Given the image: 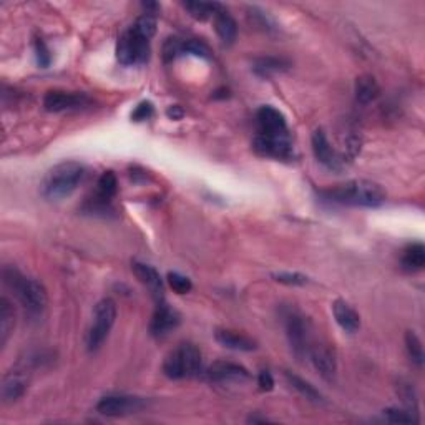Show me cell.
<instances>
[{"label":"cell","instance_id":"1","mask_svg":"<svg viewBox=\"0 0 425 425\" xmlns=\"http://www.w3.org/2000/svg\"><path fill=\"white\" fill-rule=\"evenodd\" d=\"M325 200L349 206L377 208L386 203L387 194L379 183L370 180H352L332 189L321 191Z\"/></svg>","mask_w":425,"mask_h":425},{"label":"cell","instance_id":"2","mask_svg":"<svg viewBox=\"0 0 425 425\" xmlns=\"http://www.w3.org/2000/svg\"><path fill=\"white\" fill-rule=\"evenodd\" d=\"M85 178V166L79 161H63L53 166L42 183V194L57 201L70 196Z\"/></svg>","mask_w":425,"mask_h":425},{"label":"cell","instance_id":"3","mask_svg":"<svg viewBox=\"0 0 425 425\" xmlns=\"http://www.w3.org/2000/svg\"><path fill=\"white\" fill-rule=\"evenodd\" d=\"M4 283L12 289L20 304L30 314H40L47 307L48 296L47 289L40 281L34 278H25L13 268L4 269Z\"/></svg>","mask_w":425,"mask_h":425},{"label":"cell","instance_id":"4","mask_svg":"<svg viewBox=\"0 0 425 425\" xmlns=\"http://www.w3.org/2000/svg\"><path fill=\"white\" fill-rule=\"evenodd\" d=\"M201 352L191 342H183L176 346L163 360V372L168 379L194 377L201 372Z\"/></svg>","mask_w":425,"mask_h":425},{"label":"cell","instance_id":"5","mask_svg":"<svg viewBox=\"0 0 425 425\" xmlns=\"http://www.w3.org/2000/svg\"><path fill=\"white\" fill-rule=\"evenodd\" d=\"M150 40L142 37L132 27L123 32L116 42V58L125 67L143 65L150 58Z\"/></svg>","mask_w":425,"mask_h":425},{"label":"cell","instance_id":"6","mask_svg":"<svg viewBox=\"0 0 425 425\" xmlns=\"http://www.w3.org/2000/svg\"><path fill=\"white\" fill-rule=\"evenodd\" d=\"M116 319V304L110 297L98 301L93 311V324L90 328L87 344L90 351H97L110 334Z\"/></svg>","mask_w":425,"mask_h":425},{"label":"cell","instance_id":"7","mask_svg":"<svg viewBox=\"0 0 425 425\" xmlns=\"http://www.w3.org/2000/svg\"><path fill=\"white\" fill-rule=\"evenodd\" d=\"M284 325H286V336L294 354L299 359L307 356L311 347V336H309V323L301 313L291 311L284 316Z\"/></svg>","mask_w":425,"mask_h":425},{"label":"cell","instance_id":"8","mask_svg":"<svg viewBox=\"0 0 425 425\" xmlns=\"http://www.w3.org/2000/svg\"><path fill=\"white\" fill-rule=\"evenodd\" d=\"M148 402L143 397L113 394L100 399L97 404V412L107 417H121V415L137 414L147 407Z\"/></svg>","mask_w":425,"mask_h":425},{"label":"cell","instance_id":"9","mask_svg":"<svg viewBox=\"0 0 425 425\" xmlns=\"http://www.w3.org/2000/svg\"><path fill=\"white\" fill-rule=\"evenodd\" d=\"M252 148L259 156L274 158V160H291L294 156L292 144L289 137H264L257 135L252 142Z\"/></svg>","mask_w":425,"mask_h":425},{"label":"cell","instance_id":"10","mask_svg":"<svg viewBox=\"0 0 425 425\" xmlns=\"http://www.w3.org/2000/svg\"><path fill=\"white\" fill-rule=\"evenodd\" d=\"M257 132L264 137H289L288 123L284 115L274 107L264 105L256 112Z\"/></svg>","mask_w":425,"mask_h":425},{"label":"cell","instance_id":"11","mask_svg":"<svg viewBox=\"0 0 425 425\" xmlns=\"http://www.w3.org/2000/svg\"><path fill=\"white\" fill-rule=\"evenodd\" d=\"M90 98L85 93H72V92H60V90H52L45 95L43 107L47 112H69L79 110V108L87 107Z\"/></svg>","mask_w":425,"mask_h":425},{"label":"cell","instance_id":"12","mask_svg":"<svg viewBox=\"0 0 425 425\" xmlns=\"http://www.w3.org/2000/svg\"><path fill=\"white\" fill-rule=\"evenodd\" d=\"M307 356L311 357V363L325 381H332L337 372V360L331 347L328 344H311Z\"/></svg>","mask_w":425,"mask_h":425},{"label":"cell","instance_id":"13","mask_svg":"<svg viewBox=\"0 0 425 425\" xmlns=\"http://www.w3.org/2000/svg\"><path fill=\"white\" fill-rule=\"evenodd\" d=\"M311 144H313V151L316 160H318L321 165L328 166L329 170H339L342 166V160L341 155L334 150L332 144L329 143L328 137L323 130H316L313 133V138H311Z\"/></svg>","mask_w":425,"mask_h":425},{"label":"cell","instance_id":"14","mask_svg":"<svg viewBox=\"0 0 425 425\" xmlns=\"http://www.w3.org/2000/svg\"><path fill=\"white\" fill-rule=\"evenodd\" d=\"M180 314L168 304H158L150 323V332L155 337H163L180 325Z\"/></svg>","mask_w":425,"mask_h":425},{"label":"cell","instance_id":"15","mask_svg":"<svg viewBox=\"0 0 425 425\" xmlns=\"http://www.w3.org/2000/svg\"><path fill=\"white\" fill-rule=\"evenodd\" d=\"M27 387H29V377H27L25 370H11L2 379V389H0L2 400L6 404H12L25 394Z\"/></svg>","mask_w":425,"mask_h":425},{"label":"cell","instance_id":"16","mask_svg":"<svg viewBox=\"0 0 425 425\" xmlns=\"http://www.w3.org/2000/svg\"><path fill=\"white\" fill-rule=\"evenodd\" d=\"M208 379L212 382H231V381H246L250 379V372L243 365L234 363H215L208 369Z\"/></svg>","mask_w":425,"mask_h":425},{"label":"cell","instance_id":"17","mask_svg":"<svg viewBox=\"0 0 425 425\" xmlns=\"http://www.w3.org/2000/svg\"><path fill=\"white\" fill-rule=\"evenodd\" d=\"M132 269L135 276L138 278V281L143 284V286L148 288V291L151 292V296L155 297V299L161 301L163 299V292H165V288H163V279L158 271L153 268L150 264H144V263H138V261H135L132 264Z\"/></svg>","mask_w":425,"mask_h":425},{"label":"cell","instance_id":"18","mask_svg":"<svg viewBox=\"0 0 425 425\" xmlns=\"http://www.w3.org/2000/svg\"><path fill=\"white\" fill-rule=\"evenodd\" d=\"M332 314H334V318H336V323L341 325L346 332L354 334L359 331L360 316L354 309V307L349 304V302H346L344 299L334 301Z\"/></svg>","mask_w":425,"mask_h":425},{"label":"cell","instance_id":"19","mask_svg":"<svg viewBox=\"0 0 425 425\" xmlns=\"http://www.w3.org/2000/svg\"><path fill=\"white\" fill-rule=\"evenodd\" d=\"M215 337L221 346L228 347V349L243 352L256 349V342L252 341L251 337L244 336V334H239L236 331H229V329H218V331L215 332Z\"/></svg>","mask_w":425,"mask_h":425},{"label":"cell","instance_id":"20","mask_svg":"<svg viewBox=\"0 0 425 425\" xmlns=\"http://www.w3.org/2000/svg\"><path fill=\"white\" fill-rule=\"evenodd\" d=\"M215 30L218 34V37L221 39V42L226 45L234 43L238 35V25L236 20L229 15L228 11H224L223 7L220 8L218 12L215 13Z\"/></svg>","mask_w":425,"mask_h":425},{"label":"cell","instance_id":"21","mask_svg":"<svg viewBox=\"0 0 425 425\" xmlns=\"http://www.w3.org/2000/svg\"><path fill=\"white\" fill-rule=\"evenodd\" d=\"M402 269L405 273H419L425 266V248L422 243L409 244L402 252Z\"/></svg>","mask_w":425,"mask_h":425},{"label":"cell","instance_id":"22","mask_svg":"<svg viewBox=\"0 0 425 425\" xmlns=\"http://www.w3.org/2000/svg\"><path fill=\"white\" fill-rule=\"evenodd\" d=\"M288 69L289 62L279 57H259L252 63V70H255V74L261 76V79H269V76L281 74V72Z\"/></svg>","mask_w":425,"mask_h":425},{"label":"cell","instance_id":"23","mask_svg":"<svg viewBox=\"0 0 425 425\" xmlns=\"http://www.w3.org/2000/svg\"><path fill=\"white\" fill-rule=\"evenodd\" d=\"M15 325V311L7 297H0V346H6Z\"/></svg>","mask_w":425,"mask_h":425},{"label":"cell","instance_id":"24","mask_svg":"<svg viewBox=\"0 0 425 425\" xmlns=\"http://www.w3.org/2000/svg\"><path fill=\"white\" fill-rule=\"evenodd\" d=\"M379 93H381V88L372 75H363L356 80V98L363 105L374 102Z\"/></svg>","mask_w":425,"mask_h":425},{"label":"cell","instance_id":"25","mask_svg":"<svg viewBox=\"0 0 425 425\" xmlns=\"http://www.w3.org/2000/svg\"><path fill=\"white\" fill-rule=\"evenodd\" d=\"M286 379H288L289 386H291L294 391L299 392L304 399L313 400V402H323V394H321L313 384L307 382L306 379H302V377H299V375H296L292 372H286Z\"/></svg>","mask_w":425,"mask_h":425},{"label":"cell","instance_id":"26","mask_svg":"<svg viewBox=\"0 0 425 425\" xmlns=\"http://www.w3.org/2000/svg\"><path fill=\"white\" fill-rule=\"evenodd\" d=\"M183 6L196 20H206L211 15L215 17V13L223 7L218 2H184Z\"/></svg>","mask_w":425,"mask_h":425},{"label":"cell","instance_id":"27","mask_svg":"<svg viewBox=\"0 0 425 425\" xmlns=\"http://www.w3.org/2000/svg\"><path fill=\"white\" fill-rule=\"evenodd\" d=\"M116 191H119V180H116V175L113 171H105L102 173L100 178H98L97 183V194L98 196L105 198V200H113Z\"/></svg>","mask_w":425,"mask_h":425},{"label":"cell","instance_id":"28","mask_svg":"<svg viewBox=\"0 0 425 425\" xmlns=\"http://www.w3.org/2000/svg\"><path fill=\"white\" fill-rule=\"evenodd\" d=\"M83 211L90 212V215L108 216V215H112V212H115V208H113L110 200H105V198L98 196V194L95 193L92 198H88V200L85 201Z\"/></svg>","mask_w":425,"mask_h":425},{"label":"cell","instance_id":"29","mask_svg":"<svg viewBox=\"0 0 425 425\" xmlns=\"http://www.w3.org/2000/svg\"><path fill=\"white\" fill-rule=\"evenodd\" d=\"M405 347H407V352H409V357L412 359V363L415 365H419V367H422V364H424L422 341H420L419 336L414 331L405 332Z\"/></svg>","mask_w":425,"mask_h":425},{"label":"cell","instance_id":"30","mask_svg":"<svg viewBox=\"0 0 425 425\" xmlns=\"http://www.w3.org/2000/svg\"><path fill=\"white\" fill-rule=\"evenodd\" d=\"M132 29L137 30L142 37L151 40L153 35L156 34V17L151 13H143L132 25Z\"/></svg>","mask_w":425,"mask_h":425},{"label":"cell","instance_id":"31","mask_svg":"<svg viewBox=\"0 0 425 425\" xmlns=\"http://www.w3.org/2000/svg\"><path fill=\"white\" fill-rule=\"evenodd\" d=\"M415 412L412 410H404V409H397V407H389V409L384 410V417H386L389 422L392 424H414L419 422V419L414 415Z\"/></svg>","mask_w":425,"mask_h":425},{"label":"cell","instance_id":"32","mask_svg":"<svg viewBox=\"0 0 425 425\" xmlns=\"http://www.w3.org/2000/svg\"><path fill=\"white\" fill-rule=\"evenodd\" d=\"M168 284L176 294H188L193 289L191 279L180 273H168Z\"/></svg>","mask_w":425,"mask_h":425},{"label":"cell","instance_id":"33","mask_svg":"<svg viewBox=\"0 0 425 425\" xmlns=\"http://www.w3.org/2000/svg\"><path fill=\"white\" fill-rule=\"evenodd\" d=\"M273 279L286 286H304L309 283V278L301 273H273Z\"/></svg>","mask_w":425,"mask_h":425},{"label":"cell","instance_id":"34","mask_svg":"<svg viewBox=\"0 0 425 425\" xmlns=\"http://www.w3.org/2000/svg\"><path fill=\"white\" fill-rule=\"evenodd\" d=\"M194 55V57H201V58H210L211 52L208 48V45H205L201 40H184L183 43V55Z\"/></svg>","mask_w":425,"mask_h":425},{"label":"cell","instance_id":"35","mask_svg":"<svg viewBox=\"0 0 425 425\" xmlns=\"http://www.w3.org/2000/svg\"><path fill=\"white\" fill-rule=\"evenodd\" d=\"M183 43L184 40L180 39H168L163 45V58H165V62H173L176 57L183 55Z\"/></svg>","mask_w":425,"mask_h":425},{"label":"cell","instance_id":"36","mask_svg":"<svg viewBox=\"0 0 425 425\" xmlns=\"http://www.w3.org/2000/svg\"><path fill=\"white\" fill-rule=\"evenodd\" d=\"M399 396L402 397V400H404V404L409 405V410L417 409V396H415L412 384L400 382L399 384Z\"/></svg>","mask_w":425,"mask_h":425},{"label":"cell","instance_id":"37","mask_svg":"<svg viewBox=\"0 0 425 425\" xmlns=\"http://www.w3.org/2000/svg\"><path fill=\"white\" fill-rule=\"evenodd\" d=\"M35 53H37V62L40 67H48L50 65L52 62V55H50V50L47 48V45H45V42L42 39H35Z\"/></svg>","mask_w":425,"mask_h":425},{"label":"cell","instance_id":"38","mask_svg":"<svg viewBox=\"0 0 425 425\" xmlns=\"http://www.w3.org/2000/svg\"><path fill=\"white\" fill-rule=\"evenodd\" d=\"M151 116H153V105L150 102H142L132 113V120L135 121H144L151 119Z\"/></svg>","mask_w":425,"mask_h":425},{"label":"cell","instance_id":"39","mask_svg":"<svg viewBox=\"0 0 425 425\" xmlns=\"http://www.w3.org/2000/svg\"><path fill=\"white\" fill-rule=\"evenodd\" d=\"M257 386L263 392H269L274 389V379L273 375H271L269 370H263V372H259L257 375Z\"/></svg>","mask_w":425,"mask_h":425},{"label":"cell","instance_id":"40","mask_svg":"<svg viewBox=\"0 0 425 425\" xmlns=\"http://www.w3.org/2000/svg\"><path fill=\"white\" fill-rule=\"evenodd\" d=\"M166 115H168V119H171V120H182L184 112L182 110V107L171 105V107H168V110H166Z\"/></svg>","mask_w":425,"mask_h":425}]
</instances>
